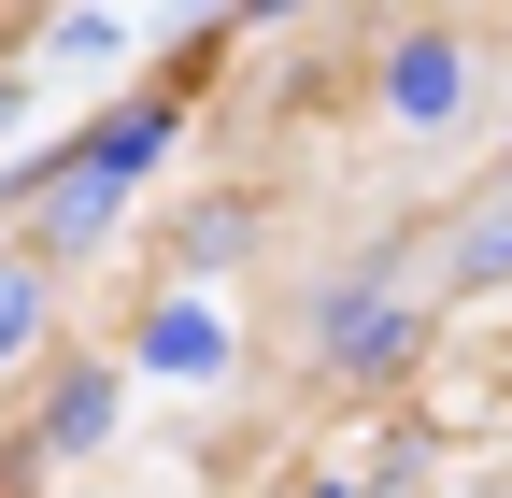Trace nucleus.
I'll use <instances>...</instances> for the list:
<instances>
[{
    "label": "nucleus",
    "instance_id": "nucleus-1",
    "mask_svg": "<svg viewBox=\"0 0 512 498\" xmlns=\"http://www.w3.org/2000/svg\"><path fill=\"white\" fill-rule=\"evenodd\" d=\"M157 143H171V114H114V129H100V143L72 157V185H57V242H86V228H100V214L128 200V185L157 171Z\"/></svg>",
    "mask_w": 512,
    "mask_h": 498
},
{
    "label": "nucleus",
    "instance_id": "nucleus-2",
    "mask_svg": "<svg viewBox=\"0 0 512 498\" xmlns=\"http://www.w3.org/2000/svg\"><path fill=\"white\" fill-rule=\"evenodd\" d=\"M384 86H399V114H456V43H399V72H384Z\"/></svg>",
    "mask_w": 512,
    "mask_h": 498
},
{
    "label": "nucleus",
    "instance_id": "nucleus-3",
    "mask_svg": "<svg viewBox=\"0 0 512 498\" xmlns=\"http://www.w3.org/2000/svg\"><path fill=\"white\" fill-rule=\"evenodd\" d=\"M143 356H157V370H214V314H200V299H171V314L143 328Z\"/></svg>",
    "mask_w": 512,
    "mask_h": 498
},
{
    "label": "nucleus",
    "instance_id": "nucleus-4",
    "mask_svg": "<svg viewBox=\"0 0 512 498\" xmlns=\"http://www.w3.org/2000/svg\"><path fill=\"white\" fill-rule=\"evenodd\" d=\"M100 427H114V385H72V399H57V427H43V442H57V456H86Z\"/></svg>",
    "mask_w": 512,
    "mask_h": 498
},
{
    "label": "nucleus",
    "instance_id": "nucleus-5",
    "mask_svg": "<svg viewBox=\"0 0 512 498\" xmlns=\"http://www.w3.org/2000/svg\"><path fill=\"white\" fill-rule=\"evenodd\" d=\"M456 271H470V285H498V271H512V214H484V228L456 242Z\"/></svg>",
    "mask_w": 512,
    "mask_h": 498
},
{
    "label": "nucleus",
    "instance_id": "nucleus-6",
    "mask_svg": "<svg viewBox=\"0 0 512 498\" xmlns=\"http://www.w3.org/2000/svg\"><path fill=\"white\" fill-rule=\"evenodd\" d=\"M0 342H29V271H0Z\"/></svg>",
    "mask_w": 512,
    "mask_h": 498
},
{
    "label": "nucleus",
    "instance_id": "nucleus-7",
    "mask_svg": "<svg viewBox=\"0 0 512 498\" xmlns=\"http://www.w3.org/2000/svg\"><path fill=\"white\" fill-rule=\"evenodd\" d=\"M0 129H15V86H0Z\"/></svg>",
    "mask_w": 512,
    "mask_h": 498
}]
</instances>
